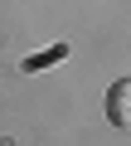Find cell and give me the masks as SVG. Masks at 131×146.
<instances>
[{
    "instance_id": "2",
    "label": "cell",
    "mask_w": 131,
    "mask_h": 146,
    "mask_svg": "<svg viewBox=\"0 0 131 146\" xmlns=\"http://www.w3.org/2000/svg\"><path fill=\"white\" fill-rule=\"evenodd\" d=\"M58 58H68V44H53V49H49V54H34V58H29V63H24V68H29V73H34V68H44V63H58Z\"/></svg>"
},
{
    "instance_id": "1",
    "label": "cell",
    "mask_w": 131,
    "mask_h": 146,
    "mask_svg": "<svg viewBox=\"0 0 131 146\" xmlns=\"http://www.w3.org/2000/svg\"><path fill=\"white\" fill-rule=\"evenodd\" d=\"M107 122L117 127V131H131V78H117L112 88H107Z\"/></svg>"
}]
</instances>
